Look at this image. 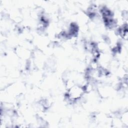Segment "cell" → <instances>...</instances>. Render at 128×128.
<instances>
[{"label": "cell", "instance_id": "6da1fadb", "mask_svg": "<svg viewBox=\"0 0 128 128\" xmlns=\"http://www.w3.org/2000/svg\"><path fill=\"white\" fill-rule=\"evenodd\" d=\"M84 89L78 86L72 87L68 92V96L70 99L74 100L80 98L84 92Z\"/></svg>", "mask_w": 128, "mask_h": 128}]
</instances>
